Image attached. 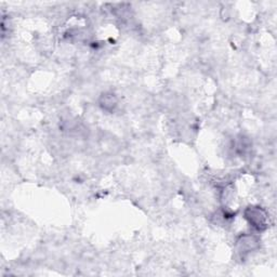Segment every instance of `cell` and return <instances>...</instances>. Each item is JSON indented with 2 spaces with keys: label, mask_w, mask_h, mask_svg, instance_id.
<instances>
[{
  "label": "cell",
  "mask_w": 277,
  "mask_h": 277,
  "mask_svg": "<svg viewBox=\"0 0 277 277\" xmlns=\"http://www.w3.org/2000/svg\"><path fill=\"white\" fill-rule=\"evenodd\" d=\"M245 219L250 226L258 231H264L269 225V216L264 209L258 206H250L244 212Z\"/></svg>",
  "instance_id": "1"
},
{
  "label": "cell",
  "mask_w": 277,
  "mask_h": 277,
  "mask_svg": "<svg viewBox=\"0 0 277 277\" xmlns=\"http://www.w3.org/2000/svg\"><path fill=\"white\" fill-rule=\"evenodd\" d=\"M237 247H238V251L241 252L242 255L248 254V252L255 250L258 247V240H257L255 236L251 235L241 236L239 240L237 241Z\"/></svg>",
  "instance_id": "2"
},
{
  "label": "cell",
  "mask_w": 277,
  "mask_h": 277,
  "mask_svg": "<svg viewBox=\"0 0 277 277\" xmlns=\"http://www.w3.org/2000/svg\"><path fill=\"white\" fill-rule=\"evenodd\" d=\"M100 105L104 111L112 112L117 106V98L114 93H104L100 99Z\"/></svg>",
  "instance_id": "3"
}]
</instances>
